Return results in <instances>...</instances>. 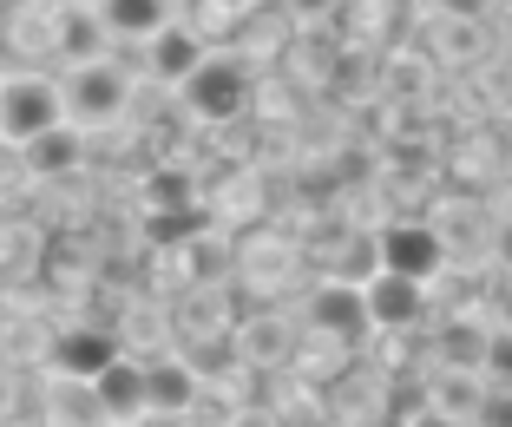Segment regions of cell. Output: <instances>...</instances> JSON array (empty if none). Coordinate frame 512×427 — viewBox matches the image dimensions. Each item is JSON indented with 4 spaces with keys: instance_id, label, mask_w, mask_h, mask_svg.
<instances>
[{
    "instance_id": "cell-1",
    "label": "cell",
    "mask_w": 512,
    "mask_h": 427,
    "mask_svg": "<svg viewBox=\"0 0 512 427\" xmlns=\"http://www.w3.org/2000/svg\"><path fill=\"white\" fill-rule=\"evenodd\" d=\"M178 99L197 125H230L256 106V73H250L243 53H211V60L178 86Z\"/></svg>"
},
{
    "instance_id": "cell-2",
    "label": "cell",
    "mask_w": 512,
    "mask_h": 427,
    "mask_svg": "<svg viewBox=\"0 0 512 427\" xmlns=\"http://www.w3.org/2000/svg\"><path fill=\"white\" fill-rule=\"evenodd\" d=\"M53 125H66V86L60 79H46V73L0 79V138L7 145H33Z\"/></svg>"
},
{
    "instance_id": "cell-3",
    "label": "cell",
    "mask_w": 512,
    "mask_h": 427,
    "mask_svg": "<svg viewBox=\"0 0 512 427\" xmlns=\"http://www.w3.org/2000/svg\"><path fill=\"white\" fill-rule=\"evenodd\" d=\"M132 106V73L119 60H86L66 73V119L86 132V125H112Z\"/></svg>"
},
{
    "instance_id": "cell-4",
    "label": "cell",
    "mask_w": 512,
    "mask_h": 427,
    "mask_svg": "<svg viewBox=\"0 0 512 427\" xmlns=\"http://www.w3.org/2000/svg\"><path fill=\"white\" fill-rule=\"evenodd\" d=\"M375 263L394 276H414V283H434L447 270V237L434 224H388L375 237Z\"/></svg>"
},
{
    "instance_id": "cell-5",
    "label": "cell",
    "mask_w": 512,
    "mask_h": 427,
    "mask_svg": "<svg viewBox=\"0 0 512 427\" xmlns=\"http://www.w3.org/2000/svg\"><path fill=\"white\" fill-rule=\"evenodd\" d=\"M309 329L329 342H362L368 329H375V316H368V290L362 283H348V276H329L316 296H309Z\"/></svg>"
},
{
    "instance_id": "cell-6",
    "label": "cell",
    "mask_w": 512,
    "mask_h": 427,
    "mask_svg": "<svg viewBox=\"0 0 512 427\" xmlns=\"http://www.w3.org/2000/svg\"><path fill=\"white\" fill-rule=\"evenodd\" d=\"M204 60H211V40H204L191 20H171L165 33H151V40H145V73L158 79V86H184Z\"/></svg>"
},
{
    "instance_id": "cell-7",
    "label": "cell",
    "mask_w": 512,
    "mask_h": 427,
    "mask_svg": "<svg viewBox=\"0 0 512 427\" xmlns=\"http://www.w3.org/2000/svg\"><path fill=\"white\" fill-rule=\"evenodd\" d=\"M362 290H368V316H375V329L401 336V329H421V316H427V290H434V283H414V276L375 270Z\"/></svg>"
},
{
    "instance_id": "cell-8",
    "label": "cell",
    "mask_w": 512,
    "mask_h": 427,
    "mask_svg": "<svg viewBox=\"0 0 512 427\" xmlns=\"http://www.w3.org/2000/svg\"><path fill=\"white\" fill-rule=\"evenodd\" d=\"M92 401H99V414H106V421H145V408H151L145 362L119 349L106 368H99V375H92Z\"/></svg>"
},
{
    "instance_id": "cell-9",
    "label": "cell",
    "mask_w": 512,
    "mask_h": 427,
    "mask_svg": "<svg viewBox=\"0 0 512 427\" xmlns=\"http://www.w3.org/2000/svg\"><path fill=\"white\" fill-rule=\"evenodd\" d=\"M112 355H119V342H112L106 329L79 322V329H60V336H53V349H46V368H53L60 382H92V375H99Z\"/></svg>"
},
{
    "instance_id": "cell-10",
    "label": "cell",
    "mask_w": 512,
    "mask_h": 427,
    "mask_svg": "<svg viewBox=\"0 0 512 427\" xmlns=\"http://www.w3.org/2000/svg\"><path fill=\"white\" fill-rule=\"evenodd\" d=\"M145 388H151L145 414H191L197 395H204V375H197L184 355H151L145 362Z\"/></svg>"
},
{
    "instance_id": "cell-11",
    "label": "cell",
    "mask_w": 512,
    "mask_h": 427,
    "mask_svg": "<svg viewBox=\"0 0 512 427\" xmlns=\"http://www.w3.org/2000/svg\"><path fill=\"white\" fill-rule=\"evenodd\" d=\"M171 7H178V0H99L92 14L106 20L112 40H138V46H145L151 33L171 27Z\"/></svg>"
},
{
    "instance_id": "cell-12",
    "label": "cell",
    "mask_w": 512,
    "mask_h": 427,
    "mask_svg": "<svg viewBox=\"0 0 512 427\" xmlns=\"http://www.w3.org/2000/svg\"><path fill=\"white\" fill-rule=\"evenodd\" d=\"M27 152V171L33 178H66V171L86 158V138H79V125L66 119V125H53V132H40L33 145H20Z\"/></svg>"
},
{
    "instance_id": "cell-13",
    "label": "cell",
    "mask_w": 512,
    "mask_h": 427,
    "mask_svg": "<svg viewBox=\"0 0 512 427\" xmlns=\"http://www.w3.org/2000/svg\"><path fill=\"white\" fill-rule=\"evenodd\" d=\"M486 336L493 329H480V322H453V329H440V368H486Z\"/></svg>"
},
{
    "instance_id": "cell-14",
    "label": "cell",
    "mask_w": 512,
    "mask_h": 427,
    "mask_svg": "<svg viewBox=\"0 0 512 427\" xmlns=\"http://www.w3.org/2000/svg\"><path fill=\"white\" fill-rule=\"evenodd\" d=\"M256 14V0H191V27L211 40V33H224V40H237L243 20Z\"/></svg>"
},
{
    "instance_id": "cell-15",
    "label": "cell",
    "mask_w": 512,
    "mask_h": 427,
    "mask_svg": "<svg viewBox=\"0 0 512 427\" xmlns=\"http://www.w3.org/2000/svg\"><path fill=\"white\" fill-rule=\"evenodd\" d=\"M493 388H512V322H499L493 336H486V368H480Z\"/></svg>"
},
{
    "instance_id": "cell-16",
    "label": "cell",
    "mask_w": 512,
    "mask_h": 427,
    "mask_svg": "<svg viewBox=\"0 0 512 427\" xmlns=\"http://www.w3.org/2000/svg\"><path fill=\"white\" fill-rule=\"evenodd\" d=\"M191 204V178L184 171H158L151 178V211H184Z\"/></svg>"
},
{
    "instance_id": "cell-17",
    "label": "cell",
    "mask_w": 512,
    "mask_h": 427,
    "mask_svg": "<svg viewBox=\"0 0 512 427\" xmlns=\"http://www.w3.org/2000/svg\"><path fill=\"white\" fill-rule=\"evenodd\" d=\"M480 427H512V388H486L480 414H473Z\"/></svg>"
},
{
    "instance_id": "cell-18",
    "label": "cell",
    "mask_w": 512,
    "mask_h": 427,
    "mask_svg": "<svg viewBox=\"0 0 512 427\" xmlns=\"http://www.w3.org/2000/svg\"><path fill=\"white\" fill-rule=\"evenodd\" d=\"M434 7L447 20H486V14H493V0H434Z\"/></svg>"
},
{
    "instance_id": "cell-19",
    "label": "cell",
    "mask_w": 512,
    "mask_h": 427,
    "mask_svg": "<svg viewBox=\"0 0 512 427\" xmlns=\"http://www.w3.org/2000/svg\"><path fill=\"white\" fill-rule=\"evenodd\" d=\"M407 427H467V421H460V414H447V408H434V401H427V408L414 414V421H407Z\"/></svg>"
},
{
    "instance_id": "cell-20",
    "label": "cell",
    "mask_w": 512,
    "mask_h": 427,
    "mask_svg": "<svg viewBox=\"0 0 512 427\" xmlns=\"http://www.w3.org/2000/svg\"><path fill=\"white\" fill-rule=\"evenodd\" d=\"M283 7H289V14H296V20H322V14H329V7H335V0H283Z\"/></svg>"
},
{
    "instance_id": "cell-21",
    "label": "cell",
    "mask_w": 512,
    "mask_h": 427,
    "mask_svg": "<svg viewBox=\"0 0 512 427\" xmlns=\"http://www.w3.org/2000/svg\"><path fill=\"white\" fill-rule=\"evenodd\" d=\"M493 257H499V270L512 276V217H506V224H499V244H493Z\"/></svg>"
},
{
    "instance_id": "cell-22",
    "label": "cell",
    "mask_w": 512,
    "mask_h": 427,
    "mask_svg": "<svg viewBox=\"0 0 512 427\" xmlns=\"http://www.w3.org/2000/svg\"><path fill=\"white\" fill-rule=\"evenodd\" d=\"M7 408H14V375L0 368V421H7Z\"/></svg>"
},
{
    "instance_id": "cell-23",
    "label": "cell",
    "mask_w": 512,
    "mask_h": 427,
    "mask_svg": "<svg viewBox=\"0 0 512 427\" xmlns=\"http://www.w3.org/2000/svg\"><path fill=\"white\" fill-rule=\"evenodd\" d=\"M184 421H191V414H145L138 427H184Z\"/></svg>"
},
{
    "instance_id": "cell-24",
    "label": "cell",
    "mask_w": 512,
    "mask_h": 427,
    "mask_svg": "<svg viewBox=\"0 0 512 427\" xmlns=\"http://www.w3.org/2000/svg\"><path fill=\"white\" fill-rule=\"evenodd\" d=\"M230 427H276V421H270V414H237Z\"/></svg>"
},
{
    "instance_id": "cell-25",
    "label": "cell",
    "mask_w": 512,
    "mask_h": 427,
    "mask_svg": "<svg viewBox=\"0 0 512 427\" xmlns=\"http://www.w3.org/2000/svg\"><path fill=\"white\" fill-rule=\"evenodd\" d=\"M368 427H407V421H394V414H375V421H368Z\"/></svg>"
},
{
    "instance_id": "cell-26",
    "label": "cell",
    "mask_w": 512,
    "mask_h": 427,
    "mask_svg": "<svg viewBox=\"0 0 512 427\" xmlns=\"http://www.w3.org/2000/svg\"><path fill=\"white\" fill-rule=\"evenodd\" d=\"M0 427H7V421H0ZM20 427H53V421H20Z\"/></svg>"
},
{
    "instance_id": "cell-27",
    "label": "cell",
    "mask_w": 512,
    "mask_h": 427,
    "mask_svg": "<svg viewBox=\"0 0 512 427\" xmlns=\"http://www.w3.org/2000/svg\"><path fill=\"white\" fill-rule=\"evenodd\" d=\"M66 7H99V0H66Z\"/></svg>"
},
{
    "instance_id": "cell-28",
    "label": "cell",
    "mask_w": 512,
    "mask_h": 427,
    "mask_svg": "<svg viewBox=\"0 0 512 427\" xmlns=\"http://www.w3.org/2000/svg\"><path fill=\"white\" fill-rule=\"evenodd\" d=\"M106 427H138V421H106Z\"/></svg>"
}]
</instances>
